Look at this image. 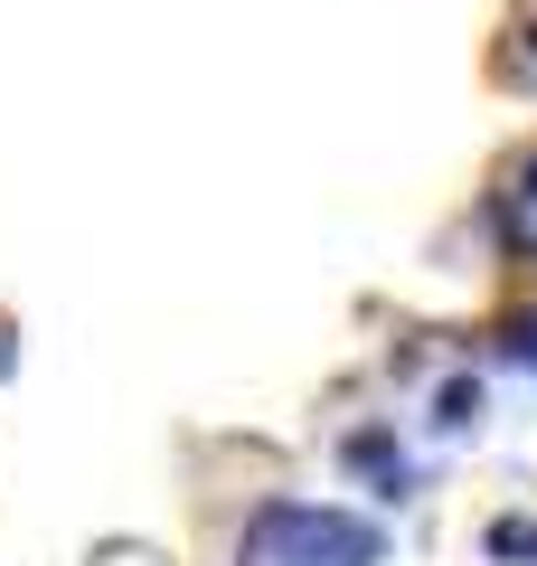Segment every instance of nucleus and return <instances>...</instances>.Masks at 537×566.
<instances>
[{"label":"nucleus","instance_id":"nucleus-1","mask_svg":"<svg viewBox=\"0 0 537 566\" xmlns=\"http://www.w3.org/2000/svg\"><path fill=\"white\" fill-rule=\"evenodd\" d=\"M274 538H293L283 566H378V528L339 520V510H274Z\"/></svg>","mask_w":537,"mask_h":566}]
</instances>
